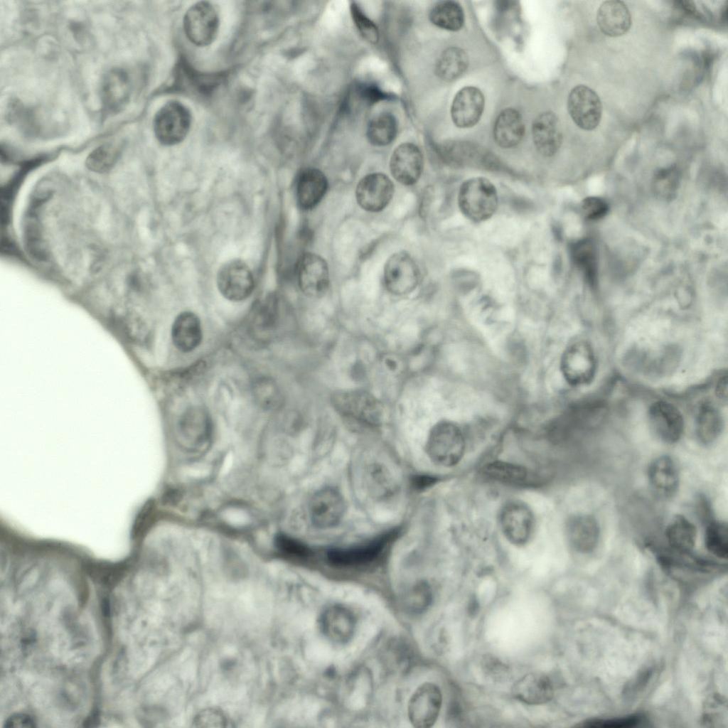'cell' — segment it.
<instances>
[{"mask_svg":"<svg viewBox=\"0 0 728 728\" xmlns=\"http://www.w3.org/2000/svg\"><path fill=\"white\" fill-rule=\"evenodd\" d=\"M345 512V502L341 493L325 487L314 493L309 505V515L314 526L327 529L337 525Z\"/></svg>","mask_w":728,"mask_h":728,"instance_id":"5bb4252c","label":"cell"},{"mask_svg":"<svg viewBox=\"0 0 728 728\" xmlns=\"http://www.w3.org/2000/svg\"><path fill=\"white\" fill-rule=\"evenodd\" d=\"M331 402L340 414L368 425L380 423L383 409L379 400L363 390H348L335 392Z\"/></svg>","mask_w":728,"mask_h":728,"instance_id":"3957f363","label":"cell"},{"mask_svg":"<svg viewBox=\"0 0 728 728\" xmlns=\"http://www.w3.org/2000/svg\"><path fill=\"white\" fill-rule=\"evenodd\" d=\"M565 535L573 550L580 554H589L598 546L601 537L600 525L596 518L590 514L572 515L566 522Z\"/></svg>","mask_w":728,"mask_h":728,"instance_id":"2e32d148","label":"cell"},{"mask_svg":"<svg viewBox=\"0 0 728 728\" xmlns=\"http://www.w3.org/2000/svg\"><path fill=\"white\" fill-rule=\"evenodd\" d=\"M608 212V203L606 200L599 197H587L581 203V213L584 218L589 220H600L603 218Z\"/></svg>","mask_w":728,"mask_h":728,"instance_id":"bcb514c9","label":"cell"},{"mask_svg":"<svg viewBox=\"0 0 728 728\" xmlns=\"http://www.w3.org/2000/svg\"><path fill=\"white\" fill-rule=\"evenodd\" d=\"M646 476L651 490L660 499L673 498L680 486V472L675 460L669 455L654 458L648 464Z\"/></svg>","mask_w":728,"mask_h":728,"instance_id":"9a60e30c","label":"cell"},{"mask_svg":"<svg viewBox=\"0 0 728 728\" xmlns=\"http://www.w3.org/2000/svg\"><path fill=\"white\" fill-rule=\"evenodd\" d=\"M437 481V478L434 476L422 475L414 477L413 485L417 489H424L434 485Z\"/></svg>","mask_w":728,"mask_h":728,"instance_id":"11a10c76","label":"cell"},{"mask_svg":"<svg viewBox=\"0 0 728 728\" xmlns=\"http://www.w3.org/2000/svg\"><path fill=\"white\" fill-rule=\"evenodd\" d=\"M102 112L113 115L120 112L128 104L131 82L128 74L122 68H113L103 77L100 85Z\"/></svg>","mask_w":728,"mask_h":728,"instance_id":"ac0fdd59","label":"cell"},{"mask_svg":"<svg viewBox=\"0 0 728 728\" xmlns=\"http://www.w3.org/2000/svg\"><path fill=\"white\" fill-rule=\"evenodd\" d=\"M217 285L225 298L240 301L247 299L253 291L255 279L251 269L244 262L233 259L220 268Z\"/></svg>","mask_w":728,"mask_h":728,"instance_id":"ba28073f","label":"cell"},{"mask_svg":"<svg viewBox=\"0 0 728 728\" xmlns=\"http://www.w3.org/2000/svg\"><path fill=\"white\" fill-rule=\"evenodd\" d=\"M178 428L180 434L188 441L200 443L209 437L211 420L205 410L193 407L181 415Z\"/></svg>","mask_w":728,"mask_h":728,"instance_id":"f546056e","label":"cell"},{"mask_svg":"<svg viewBox=\"0 0 728 728\" xmlns=\"http://www.w3.org/2000/svg\"><path fill=\"white\" fill-rule=\"evenodd\" d=\"M24 241L28 252L33 257L38 259L45 258L46 250L35 209L34 212L28 213L24 228Z\"/></svg>","mask_w":728,"mask_h":728,"instance_id":"60d3db41","label":"cell"},{"mask_svg":"<svg viewBox=\"0 0 728 728\" xmlns=\"http://www.w3.org/2000/svg\"><path fill=\"white\" fill-rule=\"evenodd\" d=\"M648 418L654 434L663 442L673 444L681 439L683 417L673 404L663 400L652 403L648 410Z\"/></svg>","mask_w":728,"mask_h":728,"instance_id":"7c38bea8","label":"cell"},{"mask_svg":"<svg viewBox=\"0 0 728 728\" xmlns=\"http://www.w3.org/2000/svg\"><path fill=\"white\" fill-rule=\"evenodd\" d=\"M102 610H103V613L105 615H107L109 613V602H108L107 600H104L103 601V603H102Z\"/></svg>","mask_w":728,"mask_h":728,"instance_id":"6f0895ef","label":"cell"},{"mask_svg":"<svg viewBox=\"0 0 728 728\" xmlns=\"http://www.w3.org/2000/svg\"><path fill=\"white\" fill-rule=\"evenodd\" d=\"M567 109L573 122L582 129L593 130L600 123L602 114L600 98L595 91L586 85H579L571 90Z\"/></svg>","mask_w":728,"mask_h":728,"instance_id":"9c48e42d","label":"cell"},{"mask_svg":"<svg viewBox=\"0 0 728 728\" xmlns=\"http://www.w3.org/2000/svg\"><path fill=\"white\" fill-rule=\"evenodd\" d=\"M253 392L258 402L266 408H271L277 402V391L269 380L262 379L255 382Z\"/></svg>","mask_w":728,"mask_h":728,"instance_id":"7dc6e473","label":"cell"},{"mask_svg":"<svg viewBox=\"0 0 728 728\" xmlns=\"http://www.w3.org/2000/svg\"><path fill=\"white\" fill-rule=\"evenodd\" d=\"M397 122L393 114L381 113L368 122L366 136L373 146H384L390 144L396 137Z\"/></svg>","mask_w":728,"mask_h":728,"instance_id":"d590c367","label":"cell"},{"mask_svg":"<svg viewBox=\"0 0 728 728\" xmlns=\"http://www.w3.org/2000/svg\"><path fill=\"white\" fill-rule=\"evenodd\" d=\"M442 696L439 687L430 682L420 685L408 704V716L412 724L418 728L433 726L439 716Z\"/></svg>","mask_w":728,"mask_h":728,"instance_id":"8fae6325","label":"cell"},{"mask_svg":"<svg viewBox=\"0 0 728 728\" xmlns=\"http://www.w3.org/2000/svg\"><path fill=\"white\" fill-rule=\"evenodd\" d=\"M296 275L300 289L309 297H320L328 289V268L326 261L316 254L307 252L301 257Z\"/></svg>","mask_w":728,"mask_h":728,"instance_id":"4fadbf2b","label":"cell"},{"mask_svg":"<svg viewBox=\"0 0 728 728\" xmlns=\"http://www.w3.org/2000/svg\"><path fill=\"white\" fill-rule=\"evenodd\" d=\"M464 450V436L456 424L441 421L431 429L426 451L434 464L445 467L455 466L462 459Z\"/></svg>","mask_w":728,"mask_h":728,"instance_id":"7a4b0ae2","label":"cell"},{"mask_svg":"<svg viewBox=\"0 0 728 728\" xmlns=\"http://www.w3.org/2000/svg\"><path fill=\"white\" fill-rule=\"evenodd\" d=\"M469 58L466 52L457 47H450L440 55L435 67L437 75L446 81L459 77L466 71Z\"/></svg>","mask_w":728,"mask_h":728,"instance_id":"e575fe53","label":"cell"},{"mask_svg":"<svg viewBox=\"0 0 728 728\" xmlns=\"http://www.w3.org/2000/svg\"><path fill=\"white\" fill-rule=\"evenodd\" d=\"M154 504L152 502H147L139 512L132 528V537L137 538L141 536L149 525L154 513Z\"/></svg>","mask_w":728,"mask_h":728,"instance_id":"816d5d0a","label":"cell"},{"mask_svg":"<svg viewBox=\"0 0 728 728\" xmlns=\"http://www.w3.org/2000/svg\"><path fill=\"white\" fill-rule=\"evenodd\" d=\"M724 419L719 409L710 402H704L698 407L695 417V434L704 445L714 443L722 434Z\"/></svg>","mask_w":728,"mask_h":728,"instance_id":"f1b7e54d","label":"cell"},{"mask_svg":"<svg viewBox=\"0 0 728 728\" xmlns=\"http://www.w3.org/2000/svg\"><path fill=\"white\" fill-rule=\"evenodd\" d=\"M524 134V124L520 113L515 109L502 110L496 118L493 136L496 144L508 149L518 145Z\"/></svg>","mask_w":728,"mask_h":728,"instance_id":"83f0119b","label":"cell"},{"mask_svg":"<svg viewBox=\"0 0 728 728\" xmlns=\"http://www.w3.org/2000/svg\"><path fill=\"white\" fill-rule=\"evenodd\" d=\"M498 518L501 530L510 543L522 546L530 540L535 518L525 503L518 500L508 501L500 509Z\"/></svg>","mask_w":728,"mask_h":728,"instance_id":"8992f818","label":"cell"},{"mask_svg":"<svg viewBox=\"0 0 728 728\" xmlns=\"http://www.w3.org/2000/svg\"><path fill=\"white\" fill-rule=\"evenodd\" d=\"M532 134L535 146L542 155L552 156L559 150L562 133L559 119L553 112L540 114L533 122Z\"/></svg>","mask_w":728,"mask_h":728,"instance_id":"603a6c76","label":"cell"},{"mask_svg":"<svg viewBox=\"0 0 728 728\" xmlns=\"http://www.w3.org/2000/svg\"><path fill=\"white\" fill-rule=\"evenodd\" d=\"M396 533V530H391L366 545L356 547L331 550L327 554L328 560L331 564L341 567L370 562L378 557L385 545L395 538Z\"/></svg>","mask_w":728,"mask_h":728,"instance_id":"7402d4cb","label":"cell"},{"mask_svg":"<svg viewBox=\"0 0 728 728\" xmlns=\"http://www.w3.org/2000/svg\"><path fill=\"white\" fill-rule=\"evenodd\" d=\"M596 21L601 31L610 37L626 33L631 26V16L626 5L621 1H606L599 6Z\"/></svg>","mask_w":728,"mask_h":728,"instance_id":"484cf974","label":"cell"},{"mask_svg":"<svg viewBox=\"0 0 728 728\" xmlns=\"http://www.w3.org/2000/svg\"><path fill=\"white\" fill-rule=\"evenodd\" d=\"M429 18L436 26L448 30L458 31L464 22L461 6L454 1H440L429 9Z\"/></svg>","mask_w":728,"mask_h":728,"instance_id":"836d02e7","label":"cell"},{"mask_svg":"<svg viewBox=\"0 0 728 728\" xmlns=\"http://www.w3.org/2000/svg\"><path fill=\"white\" fill-rule=\"evenodd\" d=\"M191 125L190 110L178 101H170L161 107L154 119V131L158 141L166 146L181 142Z\"/></svg>","mask_w":728,"mask_h":728,"instance_id":"5b68a950","label":"cell"},{"mask_svg":"<svg viewBox=\"0 0 728 728\" xmlns=\"http://www.w3.org/2000/svg\"><path fill=\"white\" fill-rule=\"evenodd\" d=\"M419 279L418 267L408 253L397 252L387 259L384 269V282L390 293L408 294L416 288Z\"/></svg>","mask_w":728,"mask_h":728,"instance_id":"30bf717a","label":"cell"},{"mask_svg":"<svg viewBox=\"0 0 728 728\" xmlns=\"http://www.w3.org/2000/svg\"><path fill=\"white\" fill-rule=\"evenodd\" d=\"M575 264L583 273L591 287H596L598 277L597 252L595 245L589 239L580 240L571 247Z\"/></svg>","mask_w":728,"mask_h":728,"instance_id":"d6a6232c","label":"cell"},{"mask_svg":"<svg viewBox=\"0 0 728 728\" xmlns=\"http://www.w3.org/2000/svg\"><path fill=\"white\" fill-rule=\"evenodd\" d=\"M121 153V146L117 143L106 142L94 149L86 159L89 169L97 173L109 170L117 162Z\"/></svg>","mask_w":728,"mask_h":728,"instance_id":"f35d334b","label":"cell"},{"mask_svg":"<svg viewBox=\"0 0 728 728\" xmlns=\"http://www.w3.org/2000/svg\"><path fill=\"white\" fill-rule=\"evenodd\" d=\"M219 26V17L215 8L208 1H199L192 5L183 18L186 37L194 45L205 46L215 39Z\"/></svg>","mask_w":728,"mask_h":728,"instance_id":"52a82bcc","label":"cell"},{"mask_svg":"<svg viewBox=\"0 0 728 728\" xmlns=\"http://www.w3.org/2000/svg\"><path fill=\"white\" fill-rule=\"evenodd\" d=\"M384 363L385 364L387 368L392 371H395L397 368V363L395 359H392L391 358H385Z\"/></svg>","mask_w":728,"mask_h":728,"instance_id":"9f6ffc18","label":"cell"},{"mask_svg":"<svg viewBox=\"0 0 728 728\" xmlns=\"http://www.w3.org/2000/svg\"><path fill=\"white\" fill-rule=\"evenodd\" d=\"M5 727H34L33 719L24 714H16L11 716L5 722Z\"/></svg>","mask_w":728,"mask_h":728,"instance_id":"f5cc1de1","label":"cell"},{"mask_svg":"<svg viewBox=\"0 0 728 728\" xmlns=\"http://www.w3.org/2000/svg\"><path fill=\"white\" fill-rule=\"evenodd\" d=\"M484 97L477 87L467 86L455 95L451 107L454 124L460 128L475 125L480 119L484 108Z\"/></svg>","mask_w":728,"mask_h":728,"instance_id":"44dd1931","label":"cell"},{"mask_svg":"<svg viewBox=\"0 0 728 728\" xmlns=\"http://www.w3.org/2000/svg\"><path fill=\"white\" fill-rule=\"evenodd\" d=\"M560 370L564 380L572 386L590 383L596 371V359L591 345L577 341L569 345L560 359Z\"/></svg>","mask_w":728,"mask_h":728,"instance_id":"277c9868","label":"cell"},{"mask_svg":"<svg viewBox=\"0 0 728 728\" xmlns=\"http://www.w3.org/2000/svg\"><path fill=\"white\" fill-rule=\"evenodd\" d=\"M665 535L670 547L684 554L692 550L697 540L695 525L682 515L672 518L666 526Z\"/></svg>","mask_w":728,"mask_h":728,"instance_id":"4dcf8cb0","label":"cell"},{"mask_svg":"<svg viewBox=\"0 0 728 728\" xmlns=\"http://www.w3.org/2000/svg\"><path fill=\"white\" fill-rule=\"evenodd\" d=\"M172 341L183 352H190L202 340V328L198 317L193 312L184 311L175 318L171 328Z\"/></svg>","mask_w":728,"mask_h":728,"instance_id":"4316f807","label":"cell"},{"mask_svg":"<svg viewBox=\"0 0 728 728\" xmlns=\"http://www.w3.org/2000/svg\"><path fill=\"white\" fill-rule=\"evenodd\" d=\"M368 481L373 492L380 497H387L394 491L395 484L390 473L380 464H373L368 471Z\"/></svg>","mask_w":728,"mask_h":728,"instance_id":"7bdbcfd3","label":"cell"},{"mask_svg":"<svg viewBox=\"0 0 728 728\" xmlns=\"http://www.w3.org/2000/svg\"><path fill=\"white\" fill-rule=\"evenodd\" d=\"M483 472L488 478L507 484L520 485L528 478L525 468L500 461L488 463L483 469Z\"/></svg>","mask_w":728,"mask_h":728,"instance_id":"8d00e7d4","label":"cell"},{"mask_svg":"<svg viewBox=\"0 0 728 728\" xmlns=\"http://www.w3.org/2000/svg\"><path fill=\"white\" fill-rule=\"evenodd\" d=\"M274 545L280 555L290 559H304L310 552L304 543L284 534L275 537Z\"/></svg>","mask_w":728,"mask_h":728,"instance_id":"f6af8a7d","label":"cell"},{"mask_svg":"<svg viewBox=\"0 0 728 728\" xmlns=\"http://www.w3.org/2000/svg\"><path fill=\"white\" fill-rule=\"evenodd\" d=\"M424 166L422 151L412 143H403L393 151L390 168L393 177L400 183L410 186L420 178Z\"/></svg>","mask_w":728,"mask_h":728,"instance_id":"d6986e66","label":"cell"},{"mask_svg":"<svg viewBox=\"0 0 728 728\" xmlns=\"http://www.w3.org/2000/svg\"><path fill=\"white\" fill-rule=\"evenodd\" d=\"M680 181V171L676 167L670 166L660 169L653 179V191L662 199L672 200L676 196Z\"/></svg>","mask_w":728,"mask_h":728,"instance_id":"ab89813d","label":"cell"},{"mask_svg":"<svg viewBox=\"0 0 728 728\" xmlns=\"http://www.w3.org/2000/svg\"><path fill=\"white\" fill-rule=\"evenodd\" d=\"M328 181L325 175L318 168H306L298 175L296 183V198L300 208L311 210L316 207L325 196Z\"/></svg>","mask_w":728,"mask_h":728,"instance_id":"cb8c5ba5","label":"cell"},{"mask_svg":"<svg viewBox=\"0 0 728 728\" xmlns=\"http://www.w3.org/2000/svg\"><path fill=\"white\" fill-rule=\"evenodd\" d=\"M515 698L528 705L545 704L553 697V687L548 677L542 673H529L513 686Z\"/></svg>","mask_w":728,"mask_h":728,"instance_id":"d4e9b609","label":"cell"},{"mask_svg":"<svg viewBox=\"0 0 728 728\" xmlns=\"http://www.w3.org/2000/svg\"><path fill=\"white\" fill-rule=\"evenodd\" d=\"M356 91L359 98L368 105L375 104L391 97V95L373 83H363L358 85Z\"/></svg>","mask_w":728,"mask_h":728,"instance_id":"681fc988","label":"cell"},{"mask_svg":"<svg viewBox=\"0 0 728 728\" xmlns=\"http://www.w3.org/2000/svg\"><path fill=\"white\" fill-rule=\"evenodd\" d=\"M279 309L275 297H267L254 308L251 316L253 332L261 338L270 335L278 325Z\"/></svg>","mask_w":728,"mask_h":728,"instance_id":"1f68e13d","label":"cell"},{"mask_svg":"<svg viewBox=\"0 0 728 728\" xmlns=\"http://www.w3.org/2000/svg\"><path fill=\"white\" fill-rule=\"evenodd\" d=\"M350 11L352 19L362 37L368 42L376 44L379 41V31L376 25L363 13L356 2H350Z\"/></svg>","mask_w":728,"mask_h":728,"instance_id":"ee69618b","label":"cell"},{"mask_svg":"<svg viewBox=\"0 0 728 728\" xmlns=\"http://www.w3.org/2000/svg\"><path fill=\"white\" fill-rule=\"evenodd\" d=\"M193 724L196 727H223L226 726L227 719L218 710L206 709L195 717Z\"/></svg>","mask_w":728,"mask_h":728,"instance_id":"c3c4849f","label":"cell"},{"mask_svg":"<svg viewBox=\"0 0 728 728\" xmlns=\"http://www.w3.org/2000/svg\"><path fill=\"white\" fill-rule=\"evenodd\" d=\"M641 722V719L638 716H629L622 718H616L610 719L603 720H592L587 722L584 727H600V728H622V727H636Z\"/></svg>","mask_w":728,"mask_h":728,"instance_id":"f907efd6","label":"cell"},{"mask_svg":"<svg viewBox=\"0 0 728 728\" xmlns=\"http://www.w3.org/2000/svg\"><path fill=\"white\" fill-rule=\"evenodd\" d=\"M715 396L722 402L727 400V376L722 377L717 382L715 387Z\"/></svg>","mask_w":728,"mask_h":728,"instance_id":"db71d44e","label":"cell"},{"mask_svg":"<svg viewBox=\"0 0 728 728\" xmlns=\"http://www.w3.org/2000/svg\"><path fill=\"white\" fill-rule=\"evenodd\" d=\"M460 210L469 220L480 223L493 216L498 204L495 186L483 177L471 178L462 183L458 194Z\"/></svg>","mask_w":728,"mask_h":728,"instance_id":"6da1fadb","label":"cell"},{"mask_svg":"<svg viewBox=\"0 0 728 728\" xmlns=\"http://www.w3.org/2000/svg\"><path fill=\"white\" fill-rule=\"evenodd\" d=\"M394 186L391 180L381 173H373L363 177L355 190L359 205L369 212L384 209L392 198Z\"/></svg>","mask_w":728,"mask_h":728,"instance_id":"e0dca14e","label":"cell"},{"mask_svg":"<svg viewBox=\"0 0 728 728\" xmlns=\"http://www.w3.org/2000/svg\"><path fill=\"white\" fill-rule=\"evenodd\" d=\"M432 601V592L426 582L416 584L404 596L406 609L413 614H420L427 609Z\"/></svg>","mask_w":728,"mask_h":728,"instance_id":"b9f144b4","label":"cell"},{"mask_svg":"<svg viewBox=\"0 0 728 728\" xmlns=\"http://www.w3.org/2000/svg\"><path fill=\"white\" fill-rule=\"evenodd\" d=\"M319 624L322 633L330 641L343 644L353 637L356 620L353 614L346 607L333 605L323 611Z\"/></svg>","mask_w":728,"mask_h":728,"instance_id":"ffe728a7","label":"cell"},{"mask_svg":"<svg viewBox=\"0 0 728 728\" xmlns=\"http://www.w3.org/2000/svg\"><path fill=\"white\" fill-rule=\"evenodd\" d=\"M705 545L708 552L720 559L728 555V530L725 523L710 520L705 532Z\"/></svg>","mask_w":728,"mask_h":728,"instance_id":"74e56055","label":"cell"}]
</instances>
